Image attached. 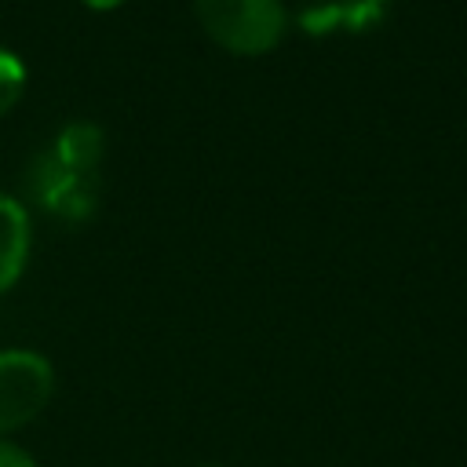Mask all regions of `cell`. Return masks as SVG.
<instances>
[{
    "label": "cell",
    "mask_w": 467,
    "mask_h": 467,
    "mask_svg": "<svg viewBox=\"0 0 467 467\" xmlns=\"http://www.w3.org/2000/svg\"><path fill=\"white\" fill-rule=\"evenodd\" d=\"M29 263V215L0 190V292H7Z\"/></svg>",
    "instance_id": "5"
},
{
    "label": "cell",
    "mask_w": 467,
    "mask_h": 467,
    "mask_svg": "<svg viewBox=\"0 0 467 467\" xmlns=\"http://www.w3.org/2000/svg\"><path fill=\"white\" fill-rule=\"evenodd\" d=\"M91 11H113V7H120L124 0H84Z\"/></svg>",
    "instance_id": "8"
},
{
    "label": "cell",
    "mask_w": 467,
    "mask_h": 467,
    "mask_svg": "<svg viewBox=\"0 0 467 467\" xmlns=\"http://www.w3.org/2000/svg\"><path fill=\"white\" fill-rule=\"evenodd\" d=\"M383 7L387 0H317L299 15V22L306 33H317V36L336 29L361 33L383 18Z\"/></svg>",
    "instance_id": "4"
},
{
    "label": "cell",
    "mask_w": 467,
    "mask_h": 467,
    "mask_svg": "<svg viewBox=\"0 0 467 467\" xmlns=\"http://www.w3.org/2000/svg\"><path fill=\"white\" fill-rule=\"evenodd\" d=\"M55 398V368L44 354L7 347L0 350V438L29 427Z\"/></svg>",
    "instance_id": "3"
},
{
    "label": "cell",
    "mask_w": 467,
    "mask_h": 467,
    "mask_svg": "<svg viewBox=\"0 0 467 467\" xmlns=\"http://www.w3.org/2000/svg\"><path fill=\"white\" fill-rule=\"evenodd\" d=\"M22 91H26V66H22V58L15 51L0 47V117L7 109H15Z\"/></svg>",
    "instance_id": "6"
},
{
    "label": "cell",
    "mask_w": 467,
    "mask_h": 467,
    "mask_svg": "<svg viewBox=\"0 0 467 467\" xmlns=\"http://www.w3.org/2000/svg\"><path fill=\"white\" fill-rule=\"evenodd\" d=\"M193 15L201 29L234 55H266L288 29L281 0H193Z\"/></svg>",
    "instance_id": "2"
},
{
    "label": "cell",
    "mask_w": 467,
    "mask_h": 467,
    "mask_svg": "<svg viewBox=\"0 0 467 467\" xmlns=\"http://www.w3.org/2000/svg\"><path fill=\"white\" fill-rule=\"evenodd\" d=\"M0 467H40L26 449H18L15 441L0 438Z\"/></svg>",
    "instance_id": "7"
},
{
    "label": "cell",
    "mask_w": 467,
    "mask_h": 467,
    "mask_svg": "<svg viewBox=\"0 0 467 467\" xmlns=\"http://www.w3.org/2000/svg\"><path fill=\"white\" fill-rule=\"evenodd\" d=\"M106 139L91 120L66 124L29 168V193L55 219L80 223L95 212Z\"/></svg>",
    "instance_id": "1"
},
{
    "label": "cell",
    "mask_w": 467,
    "mask_h": 467,
    "mask_svg": "<svg viewBox=\"0 0 467 467\" xmlns=\"http://www.w3.org/2000/svg\"><path fill=\"white\" fill-rule=\"evenodd\" d=\"M208 467H215V463H208Z\"/></svg>",
    "instance_id": "9"
}]
</instances>
